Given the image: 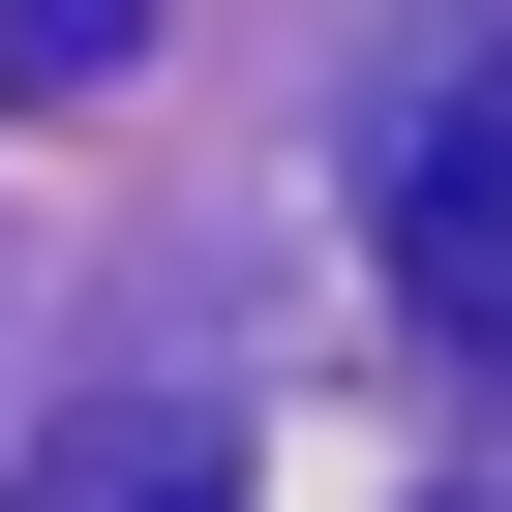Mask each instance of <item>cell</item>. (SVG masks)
<instances>
[{
    "label": "cell",
    "mask_w": 512,
    "mask_h": 512,
    "mask_svg": "<svg viewBox=\"0 0 512 512\" xmlns=\"http://www.w3.org/2000/svg\"><path fill=\"white\" fill-rule=\"evenodd\" d=\"M31 512H241V422H211V392H91V422L31 452Z\"/></svg>",
    "instance_id": "cell-2"
},
{
    "label": "cell",
    "mask_w": 512,
    "mask_h": 512,
    "mask_svg": "<svg viewBox=\"0 0 512 512\" xmlns=\"http://www.w3.org/2000/svg\"><path fill=\"white\" fill-rule=\"evenodd\" d=\"M392 302H422V332H482V362H512V31H482V61H422V91H392Z\"/></svg>",
    "instance_id": "cell-1"
}]
</instances>
